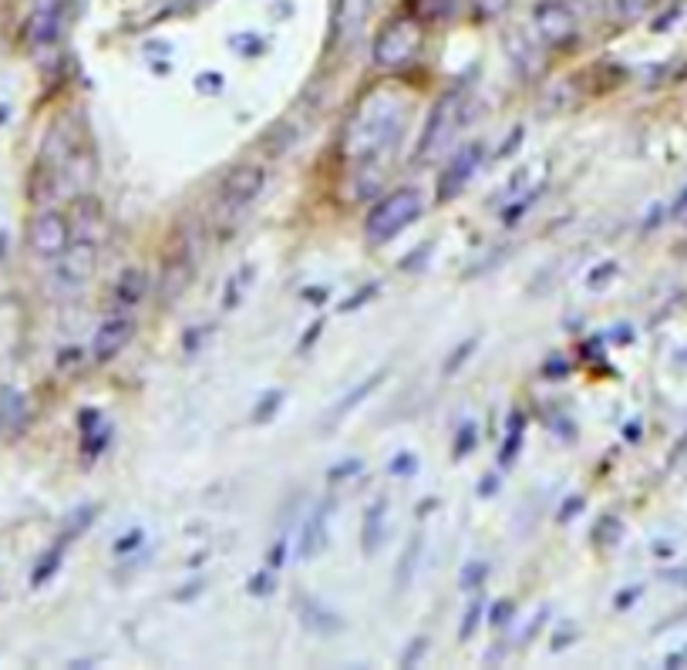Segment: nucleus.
<instances>
[{
    "mask_svg": "<svg viewBox=\"0 0 687 670\" xmlns=\"http://www.w3.org/2000/svg\"><path fill=\"white\" fill-rule=\"evenodd\" d=\"M425 31L411 18H391L375 38V64L378 68H405L421 51Z\"/></svg>",
    "mask_w": 687,
    "mask_h": 670,
    "instance_id": "4",
    "label": "nucleus"
},
{
    "mask_svg": "<svg viewBox=\"0 0 687 670\" xmlns=\"http://www.w3.org/2000/svg\"><path fill=\"white\" fill-rule=\"evenodd\" d=\"M421 549H425V539L421 532H415L405 546V552L398 556V563H395V593H405L415 577H418V567H421Z\"/></svg>",
    "mask_w": 687,
    "mask_h": 670,
    "instance_id": "17",
    "label": "nucleus"
},
{
    "mask_svg": "<svg viewBox=\"0 0 687 670\" xmlns=\"http://www.w3.org/2000/svg\"><path fill=\"white\" fill-rule=\"evenodd\" d=\"M425 209V199L415 186H405V189H395L391 196H385L371 212H368V222H365V237L371 247H385L388 240H395L398 233H405L411 222L421 216Z\"/></svg>",
    "mask_w": 687,
    "mask_h": 670,
    "instance_id": "2",
    "label": "nucleus"
},
{
    "mask_svg": "<svg viewBox=\"0 0 687 670\" xmlns=\"http://www.w3.org/2000/svg\"><path fill=\"white\" fill-rule=\"evenodd\" d=\"M297 617L310 633H320V637H333V633H340L344 627H348L340 613H333L323 600H313V597H300Z\"/></svg>",
    "mask_w": 687,
    "mask_h": 670,
    "instance_id": "11",
    "label": "nucleus"
},
{
    "mask_svg": "<svg viewBox=\"0 0 687 670\" xmlns=\"http://www.w3.org/2000/svg\"><path fill=\"white\" fill-rule=\"evenodd\" d=\"M358 472H361V459H348V462H340L337 469H330L327 479L337 482V479H351V476H358Z\"/></svg>",
    "mask_w": 687,
    "mask_h": 670,
    "instance_id": "34",
    "label": "nucleus"
},
{
    "mask_svg": "<svg viewBox=\"0 0 687 670\" xmlns=\"http://www.w3.org/2000/svg\"><path fill=\"white\" fill-rule=\"evenodd\" d=\"M250 273H253V267H247V270H243V283H250V280H253ZM237 303H240V290H237V283H229V290H226V303H222V307H226V310H233Z\"/></svg>",
    "mask_w": 687,
    "mask_h": 670,
    "instance_id": "37",
    "label": "nucleus"
},
{
    "mask_svg": "<svg viewBox=\"0 0 687 670\" xmlns=\"http://www.w3.org/2000/svg\"><path fill=\"white\" fill-rule=\"evenodd\" d=\"M378 293V283H368V287H361L348 303H340V313H351V310H361L365 307V300H371Z\"/></svg>",
    "mask_w": 687,
    "mask_h": 670,
    "instance_id": "32",
    "label": "nucleus"
},
{
    "mask_svg": "<svg viewBox=\"0 0 687 670\" xmlns=\"http://www.w3.org/2000/svg\"><path fill=\"white\" fill-rule=\"evenodd\" d=\"M479 496H486V499H489V496H496V479H492V476H489V479H482Z\"/></svg>",
    "mask_w": 687,
    "mask_h": 670,
    "instance_id": "40",
    "label": "nucleus"
},
{
    "mask_svg": "<svg viewBox=\"0 0 687 670\" xmlns=\"http://www.w3.org/2000/svg\"><path fill=\"white\" fill-rule=\"evenodd\" d=\"M620 532H624L620 519H614V516H604V519H600V522L594 526L590 539H594L597 546H614V542L620 539Z\"/></svg>",
    "mask_w": 687,
    "mask_h": 670,
    "instance_id": "23",
    "label": "nucleus"
},
{
    "mask_svg": "<svg viewBox=\"0 0 687 670\" xmlns=\"http://www.w3.org/2000/svg\"><path fill=\"white\" fill-rule=\"evenodd\" d=\"M330 506L323 502V506H317L313 512H310V519H307V526H303V536H300V549H297V556L300 560L307 563V560H313L317 552H323V546H327V526H330Z\"/></svg>",
    "mask_w": 687,
    "mask_h": 670,
    "instance_id": "14",
    "label": "nucleus"
},
{
    "mask_svg": "<svg viewBox=\"0 0 687 670\" xmlns=\"http://www.w3.org/2000/svg\"><path fill=\"white\" fill-rule=\"evenodd\" d=\"M280 404H283V391H267V394L257 401V408H253V421H257V424L273 421V414L280 411Z\"/></svg>",
    "mask_w": 687,
    "mask_h": 670,
    "instance_id": "24",
    "label": "nucleus"
},
{
    "mask_svg": "<svg viewBox=\"0 0 687 670\" xmlns=\"http://www.w3.org/2000/svg\"><path fill=\"white\" fill-rule=\"evenodd\" d=\"M267 186V169L263 166H237L219 186V212L222 216H237L247 209Z\"/></svg>",
    "mask_w": 687,
    "mask_h": 670,
    "instance_id": "6",
    "label": "nucleus"
},
{
    "mask_svg": "<svg viewBox=\"0 0 687 670\" xmlns=\"http://www.w3.org/2000/svg\"><path fill=\"white\" fill-rule=\"evenodd\" d=\"M458 111H462V91H445L431 111H428V122L421 129V142H418V152L415 159L418 162H435L448 146H451V136L458 129Z\"/></svg>",
    "mask_w": 687,
    "mask_h": 670,
    "instance_id": "3",
    "label": "nucleus"
},
{
    "mask_svg": "<svg viewBox=\"0 0 687 670\" xmlns=\"http://www.w3.org/2000/svg\"><path fill=\"white\" fill-rule=\"evenodd\" d=\"M614 277H617V263H600V267L587 277V287H590V290H604Z\"/></svg>",
    "mask_w": 687,
    "mask_h": 670,
    "instance_id": "28",
    "label": "nucleus"
},
{
    "mask_svg": "<svg viewBox=\"0 0 687 670\" xmlns=\"http://www.w3.org/2000/svg\"><path fill=\"white\" fill-rule=\"evenodd\" d=\"M247 590L257 597V600H263V597H270L273 590H277V573L273 570H257L253 577H250V583H247Z\"/></svg>",
    "mask_w": 687,
    "mask_h": 670,
    "instance_id": "25",
    "label": "nucleus"
},
{
    "mask_svg": "<svg viewBox=\"0 0 687 670\" xmlns=\"http://www.w3.org/2000/svg\"><path fill=\"white\" fill-rule=\"evenodd\" d=\"M532 28L536 38L549 48H566L577 41V14L566 0H539L532 8Z\"/></svg>",
    "mask_w": 687,
    "mask_h": 670,
    "instance_id": "5",
    "label": "nucleus"
},
{
    "mask_svg": "<svg viewBox=\"0 0 687 670\" xmlns=\"http://www.w3.org/2000/svg\"><path fill=\"white\" fill-rule=\"evenodd\" d=\"M482 613H486V600L482 597H472L469 607H466V617H462V630H458V640H472L479 623H482Z\"/></svg>",
    "mask_w": 687,
    "mask_h": 670,
    "instance_id": "22",
    "label": "nucleus"
},
{
    "mask_svg": "<svg viewBox=\"0 0 687 670\" xmlns=\"http://www.w3.org/2000/svg\"><path fill=\"white\" fill-rule=\"evenodd\" d=\"M415 472H418V456H415V452H398V456L388 462V476L411 479Z\"/></svg>",
    "mask_w": 687,
    "mask_h": 670,
    "instance_id": "26",
    "label": "nucleus"
},
{
    "mask_svg": "<svg viewBox=\"0 0 687 670\" xmlns=\"http://www.w3.org/2000/svg\"><path fill=\"white\" fill-rule=\"evenodd\" d=\"M476 424H462V431H458V441H455V449H451V456L455 459H466L472 449H476Z\"/></svg>",
    "mask_w": 687,
    "mask_h": 670,
    "instance_id": "27",
    "label": "nucleus"
},
{
    "mask_svg": "<svg viewBox=\"0 0 687 670\" xmlns=\"http://www.w3.org/2000/svg\"><path fill=\"white\" fill-rule=\"evenodd\" d=\"M519 449H522V414H512V418H509V434H506V444H502V452H499V466H502V469H509V466L516 462Z\"/></svg>",
    "mask_w": 687,
    "mask_h": 670,
    "instance_id": "19",
    "label": "nucleus"
},
{
    "mask_svg": "<svg viewBox=\"0 0 687 670\" xmlns=\"http://www.w3.org/2000/svg\"><path fill=\"white\" fill-rule=\"evenodd\" d=\"M61 34V4L58 0H41L31 14V28H28V38L34 48H48L54 44Z\"/></svg>",
    "mask_w": 687,
    "mask_h": 670,
    "instance_id": "12",
    "label": "nucleus"
},
{
    "mask_svg": "<svg viewBox=\"0 0 687 670\" xmlns=\"http://www.w3.org/2000/svg\"><path fill=\"white\" fill-rule=\"evenodd\" d=\"M64 549H68V546H64V539H58V542H54V549H51V552L44 556V560L38 563L34 577H31V587H44V583L54 577V570H58V567H61V560H64Z\"/></svg>",
    "mask_w": 687,
    "mask_h": 670,
    "instance_id": "20",
    "label": "nucleus"
},
{
    "mask_svg": "<svg viewBox=\"0 0 687 670\" xmlns=\"http://www.w3.org/2000/svg\"><path fill=\"white\" fill-rule=\"evenodd\" d=\"M482 580H486V563H469V567L462 570V580H458V587H462V590H476V587H482Z\"/></svg>",
    "mask_w": 687,
    "mask_h": 670,
    "instance_id": "29",
    "label": "nucleus"
},
{
    "mask_svg": "<svg viewBox=\"0 0 687 670\" xmlns=\"http://www.w3.org/2000/svg\"><path fill=\"white\" fill-rule=\"evenodd\" d=\"M142 542H146V529H139V526H136V529H132L129 536H122L119 542H114V552H119V556H126V552H136V549H139Z\"/></svg>",
    "mask_w": 687,
    "mask_h": 670,
    "instance_id": "30",
    "label": "nucleus"
},
{
    "mask_svg": "<svg viewBox=\"0 0 687 670\" xmlns=\"http://www.w3.org/2000/svg\"><path fill=\"white\" fill-rule=\"evenodd\" d=\"M132 330L136 323L129 317H108L98 330H94V341H91V358L98 364H108L122 354V348L132 341Z\"/></svg>",
    "mask_w": 687,
    "mask_h": 670,
    "instance_id": "10",
    "label": "nucleus"
},
{
    "mask_svg": "<svg viewBox=\"0 0 687 670\" xmlns=\"http://www.w3.org/2000/svg\"><path fill=\"white\" fill-rule=\"evenodd\" d=\"M482 156H486L482 142H466L462 149L451 156V162H448L445 172L438 176V199H441V202L455 199L458 192L466 189V182H469V179L476 176V169L482 166Z\"/></svg>",
    "mask_w": 687,
    "mask_h": 670,
    "instance_id": "8",
    "label": "nucleus"
},
{
    "mask_svg": "<svg viewBox=\"0 0 687 670\" xmlns=\"http://www.w3.org/2000/svg\"><path fill=\"white\" fill-rule=\"evenodd\" d=\"M405 101L395 91H375L361 101L344 132V156L351 162H378L401 136Z\"/></svg>",
    "mask_w": 687,
    "mask_h": 670,
    "instance_id": "1",
    "label": "nucleus"
},
{
    "mask_svg": "<svg viewBox=\"0 0 687 670\" xmlns=\"http://www.w3.org/2000/svg\"><path fill=\"white\" fill-rule=\"evenodd\" d=\"M428 650V637L425 633H418L411 643H408V650H405V657H401V667H415L418 660H421V653Z\"/></svg>",
    "mask_w": 687,
    "mask_h": 670,
    "instance_id": "31",
    "label": "nucleus"
},
{
    "mask_svg": "<svg viewBox=\"0 0 687 670\" xmlns=\"http://www.w3.org/2000/svg\"><path fill=\"white\" fill-rule=\"evenodd\" d=\"M196 88H199L202 94H219V91H222V74H199V78H196Z\"/></svg>",
    "mask_w": 687,
    "mask_h": 670,
    "instance_id": "36",
    "label": "nucleus"
},
{
    "mask_svg": "<svg viewBox=\"0 0 687 670\" xmlns=\"http://www.w3.org/2000/svg\"><path fill=\"white\" fill-rule=\"evenodd\" d=\"M94 273V247L91 243H71L64 250V257H58V270H54V287L64 293H74L81 287H88Z\"/></svg>",
    "mask_w": 687,
    "mask_h": 670,
    "instance_id": "9",
    "label": "nucleus"
},
{
    "mask_svg": "<svg viewBox=\"0 0 687 670\" xmlns=\"http://www.w3.org/2000/svg\"><path fill=\"white\" fill-rule=\"evenodd\" d=\"M28 240H31V250H34L41 260H58V257H64V250L71 247V222H68L61 212L44 209L41 216H34Z\"/></svg>",
    "mask_w": 687,
    "mask_h": 670,
    "instance_id": "7",
    "label": "nucleus"
},
{
    "mask_svg": "<svg viewBox=\"0 0 687 670\" xmlns=\"http://www.w3.org/2000/svg\"><path fill=\"white\" fill-rule=\"evenodd\" d=\"M385 378H388V368H378V371H375L371 378H365L361 384H355V388H351L348 394H344V398H340V401H337V404L330 408V414L323 418V428H333L337 421H344V418H348V414H351V411H355L358 404H365V401H368V398H371V394H375V391L381 388V381H385Z\"/></svg>",
    "mask_w": 687,
    "mask_h": 670,
    "instance_id": "13",
    "label": "nucleus"
},
{
    "mask_svg": "<svg viewBox=\"0 0 687 670\" xmlns=\"http://www.w3.org/2000/svg\"><path fill=\"white\" fill-rule=\"evenodd\" d=\"M479 351V338H476V333H472V338H466L462 344H458L451 354H448V361L441 364V374L448 378V374H455V371H462L466 364H469V358Z\"/></svg>",
    "mask_w": 687,
    "mask_h": 670,
    "instance_id": "21",
    "label": "nucleus"
},
{
    "mask_svg": "<svg viewBox=\"0 0 687 670\" xmlns=\"http://www.w3.org/2000/svg\"><path fill=\"white\" fill-rule=\"evenodd\" d=\"M146 293V273L139 270H126L119 287H114V307H136Z\"/></svg>",
    "mask_w": 687,
    "mask_h": 670,
    "instance_id": "18",
    "label": "nucleus"
},
{
    "mask_svg": "<svg viewBox=\"0 0 687 670\" xmlns=\"http://www.w3.org/2000/svg\"><path fill=\"white\" fill-rule=\"evenodd\" d=\"M584 506H587V499H584V496H572V499H566V502H562V509H559V522H572Z\"/></svg>",
    "mask_w": 687,
    "mask_h": 670,
    "instance_id": "35",
    "label": "nucleus"
},
{
    "mask_svg": "<svg viewBox=\"0 0 687 670\" xmlns=\"http://www.w3.org/2000/svg\"><path fill=\"white\" fill-rule=\"evenodd\" d=\"M385 532H388V499H375L365 512V529H361V546H365V556L378 552L381 542H385Z\"/></svg>",
    "mask_w": 687,
    "mask_h": 670,
    "instance_id": "15",
    "label": "nucleus"
},
{
    "mask_svg": "<svg viewBox=\"0 0 687 670\" xmlns=\"http://www.w3.org/2000/svg\"><path fill=\"white\" fill-rule=\"evenodd\" d=\"M637 593H640L637 587H634V590H627V593H620V597H617V610H624V607H630Z\"/></svg>",
    "mask_w": 687,
    "mask_h": 670,
    "instance_id": "39",
    "label": "nucleus"
},
{
    "mask_svg": "<svg viewBox=\"0 0 687 670\" xmlns=\"http://www.w3.org/2000/svg\"><path fill=\"white\" fill-rule=\"evenodd\" d=\"M512 613H516V603L512 600H499L496 607H492V627H506L509 620H512Z\"/></svg>",
    "mask_w": 687,
    "mask_h": 670,
    "instance_id": "33",
    "label": "nucleus"
},
{
    "mask_svg": "<svg viewBox=\"0 0 687 670\" xmlns=\"http://www.w3.org/2000/svg\"><path fill=\"white\" fill-rule=\"evenodd\" d=\"M368 4H371V0H340L337 18H333V38H344V41L351 44L358 38L361 24H365Z\"/></svg>",
    "mask_w": 687,
    "mask_h": 670,
    "instance_id": "16",
    "label": "nucleus"
},
{
    "mask_svg": "<svg viewBox=\"0 0 687 670\" xmlns=\"http://www.w3.org/2000/svg\"><path fill=\"white\" fill-rule=\"evenodd\" d=\"M519 139H522V129H512V136H509V146H502V149H499V159L512 156V152L519 149Z\"/></svg>",
    "mask_w": 687,
    "mask_h": 670,
    "instance_id": "38",
    "label": "nucleus"
}]
</instances>
